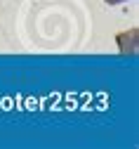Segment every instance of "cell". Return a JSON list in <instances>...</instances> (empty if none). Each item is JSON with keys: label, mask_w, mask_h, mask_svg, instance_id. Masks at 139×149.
Instances as JSON below:
<instances>
[{"label": "cell", "mask_w": 139, "mask_h": 149, "mask_svg": "<svg viewBox=\"0 0 139 149\" xmlns=\"http://www.w3.org/2000/svg\"><path fill=\"white\" fill-rule=\"evenodd\" d=\"M106 5H120V3H127V0H104Z\"/></svg>", "instance_id": "1"}]
</instances>
